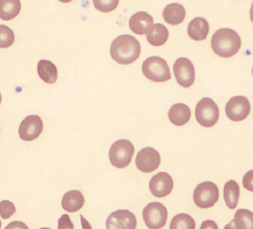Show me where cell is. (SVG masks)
I'll list each match as a JSON object with an SVG mask.
<instances>
[{"label": "cell", "instance_id": "obj_1", "mask_svg": "<svg viewBox=\"0 0 253 229\" xmlns=\"http://www.w3.org/2000/svg\"><path fill=\"white\" fill-rule=\"evenodd\" d=\"M140 53L141 46L138 40L129 35L120 36L111 43V58L120 64H131L139 58Z\"/></svg>", "mask_w": 253, "mask_h": 229}, {"label": "cell", "instance_id": "obj_2", "mask_svg": "<svg viewBox=\"0 0 253 229\" xmlns=\"http://www.w3.org/2000/svg\"><path fill=\"white\" fill-rule=\"evenodd\" d=\"M241 46V37L237 32L230 28H221L211 37V48L221 57H232L239 52Z\"/></svg>", "mask_w": 253, "mask_h": 229}, {"label": "cell", "instance_id": "obj_3", "mask_svg": "<svg viewBox=\"0 0 253 229\" xmlns=\"http://www.w3.org/2000/svg\"><path fill=\"white\" fill-rule=\"evenodd\" d=\"M142 73L146 78L154 82H166L171 79L170 69L163 58L152 56L144 61Z\"/></svg>", "mask_w": 253, "mask_h": 229}, {"label": "cell", "instance_id": "obj_4", "mask_svg": "<svg viewBox=\"0 0 253 229\" xmlns=\"http://www.w3.org/2000/svg\"><path fill=\"white\" fill-rule=\"evenodd\" d=\"M135 153V147L130 141L121 139L111 146L109 157L113 166L123 169L129 165Z\"/></svg>", "mask_w": 253, "mask_h": 229}, {"label": "cell", "instance_id": "obj_5", "mask_svg": "<svg viewBox=\"0 0 253 229\" xmlns=\"http://www.w3.org/2000/svg\"><path fill=\"white\" fill-rule=\"evenodd\" d=\"M195 117L204 127H211L220 117V111L216 103L210 98L201 99L195 108Z\"/></svg>", "mask_w": 253, "mask_h": 229}, {"label": "cell", "instance_id": "obj_6", "mask_svg": "<svg viewBox=\"0 0 253 229\" xmlns=\"http://www.w3.org/2000/svg\"><path fill=\"white\" fill-rule=\"evenodd\" d=\"M219 189L215 183L205 182L195 188L194 201L198 208H211L219 200Z\"/></svg>", "mask_w": 253, "mask_h": 229}, {"label": "cell", "instance_id": "obj_7", "mask_svg": "<svg viewBox=\"0 0 253 229\" xmlns=\"http://www.w3.org/2000/svg\"><path fill=\"white\" fill-rule=\"evenodd\" d=\"M169 212L163 204L151 202L143 210V219L149 229H161L167 224Z\"/></svg>", "mask_w": 253, "mask_h": 229}, {"label": "cell", "instance_id": "obj_8", "mask_svg": "<svg viewBox=\"0 0 253 229\" xmlns=\"http://www.w3.org/2000/svg\"><path fill=\"white\" fill-rule=\"evenodd\" d=\"M174 76L177 83L184 88H190L195 80V69L194 64L187 58H179L173 66Z\"/></svg>", "mask_w": 253, "mask_h": 229}, {"label": "cell", "instance_id": "obj_9", "mask_svg": "<svg viewBox=\"0 0 253 229\" xmlns=\"http://www.w3.org/2000/svg\"><path fill=\"white\" fill-rule=\"evenodd\" d=\"M252 110L251 103L246 97L236 96L227 102L225 112L229 119L239 122L246 119Z\"/></svg>", "mask_w": 253, "mask_h": 229}, {"label": "cell", "instance_id": "obj_10", "mask_svg": "<svg viewBox=\"0 0 253 229\" xmlns=\"http://www.w3.org/2000/svg\"><path fill=\"white\" fill-rule=\"evenodd\" d=\"M106 228L107 229H136V216L127 209L117 210L108 217Z\"/></svg>", "mask_w": 253, "mask_h": 229}, {"label": "cell", "instance_id": "obj_11", "mask_svg": "<svg viewBox=\"0 0 253 229\" xmlns=\"http://www.w3.org/2000/svg\"><path fill=\"white\" fill-rule=\"evenodd\" d=\"M43 130V123L39 115L31 114L23 120L18 133L22 140L31 142L37 139Z\"/></svg>", "mask_w": 253, "mask_h": 229}, {"label": "cell", "instance_id": "obj_12", "mask_svg": "<svg viewBox=\"0 0 253 229\" xmlns=\"http://www.w3.org/2000/svg\"><path fill=\"white\" fill-rule=\"evenodd\" d=\"M161 162L160 154L152 147L143 148L137 153L136 157V166L140 172H152L158 170Z\"/></svg>", "mask_w": 253, "mask_h": 229}, {"label": "cell", "instance_id": "obj_13", "mask_svg": "<svg viewBox=\"0 0 253 229\" xmlns=\"http://www.w3.org/2000/svg\"><path fill=\"white\" fill-rule=\"evenodd\" d=\"M174 181L167 172H161L151 178L149 182V190L155 197L165 198L172 192Z\"/></svg>", "mask_w": 253, "mask_h": 229}, {"label": "cell", "instance_id": "obj_14", "mask_svg": "<svg viewBox=\"0 0 253 229\" xmlns=\"http://www.w3.org/2000/svg\"><path fill=\"white\" fill-rule=\"evenodd\" d=\"M154 25V19L147 12H137L130 17L128 26L134 34L143 36Z\"/></svg>", "mask_w": 253, "mask_h": 229}, {"label": "cell", "instance_id": "obj_15", "mask_svg": "<svg viewBox=\"0 0 253 229\" xmlns=\"http://www.w3.org/2000/svg\"><path fill=\"white\" fill-rule=\"evenodd\" d=\"M210 31L209 23L206 18L195 17L190 22L187 28V34L191 39L195 41H204L206 40Z\"/></svg>", "mask_w": 253, "mask_h": 229}, {"label": "cell", "instance_id": "obj_16", "mask_svg": "<svg viewBox=\"0 0 253 229\" xmlns=\"http://www.w3.org/2000/svg\"><path fill=\"white\" fill-rule=\"evenodd\" d=\"M85 203L84 194L80 191H70L62 198V208L69 213H74L84 208Z\"/></svg>", "mask_w": 253, "mask_h": 229}, {"label": "cell", "instance_id": "obj_17", "mask_svg": "<svg viewBox=\"0 0 253 229\" xmlns=\"http://www.w3.org/2000/svg\"><path fill=\"white\" fill-rule=\"evenodd\" d=\"M169 118L173 125L177 126L185 125L191 118L189 107L183 103L173 105L169 110Z\"/></svg>", "mask_w": 253, "mask_h": 229}, {"label": "cell", "instance_id": "obj_18", "mask_svg": "<svg viewBox=\"0 0 253 229\" xmlns=\"http://www.w3.org/2000/svg\"><path fill=\"white\" fill-rule=\"evenodd\" d=\"M164 20L171 26H177L185 20V7L178 3L169 4L163 11Z\"/></svg>", "mask_w": 253, "mask_h": 229}, {"label": "cell", "instance_id": "obj_19", "mask_svg": "<svg viewBox=\"0 0 253 229\" xmlns=\"http://www.w3.org/2000/svg\"><path fill=\"white\" fill-rule=\"evenodd\" d=\"M37 73L45 83L53 84L58 78V71L54 63L47 60H40L37 64Z\"/></svg>", "mask_w": 253, "mask_h": 229}, {"label": "cell", "instance_id": "obj_20", "mask_svg": "<svg viewBox=\"0 0 253 229\" xmlns=\"http://www.w3.org/2000/svg\"><path fill=\"white\" fill-rule=\"evenodd\" d=\"M168 28L162 24H154L147 32V40L153 46H161L169 39Z\"/></svg>", "mask_w": 253, "mask_h": 229}, {"label": "cell", "instance_id": "obj_21", "mask_svg": "<svg viewBox=\"0 0 253 229\" xmlns=\"http://www.w3.org/2000/svg\"><path fill=\"white\" fill-rule=\"evenodd\" d=\"M21 2L18 0H0V19L9 21L18 16Z\"/></svg>", "mask_w": 253, "mask_h": 229}, {"label": "cell", "instance_id": "obj_22", "mask_svg": "<svg viewBox=\"0 0 253 229\" xmlns=\"http://www.w3.org/2000/svg\"><path fill=\"white\" fill-rule=\"evenodd\" d=\"M223 198L228 208L231 209L237 208L240 198V186L235 181L231 180L225 183L223 188Z\"/></svg>", "mask_w": 253, "mask_h": 229}, {"label": "cell", "instance_id": "obj_23", "mask_svg": "<svg viewBox=\"0 0 253 229\" xmlns=\"http://www.w3.org/2000/svg\"><path fill=\"white\" fill-rule=\"evenodd\" d=\"M232 221L236 229H253V214L248 209H238Z\"/></svg>", "mask_w": 253, "mask_h": 229}, {"label": "cell", "instance_id": "obj_24", "mask_svg": "<svg viewBox=\"0 0 253 229\" xmlns=\"http://www.w3.org/2000/svg\"><path fill=\"white\" fill-rule=\"evenodd\" d=\"M169 229H195V221L188 214H178L174 216Z\"/></svg>", "mask_w": 253, "mask_h": 229}, {"label": "cell", "instance_id": "obj_25", "mask_svg": "<svg viewBox=\"0 0 253 229\" xmlns=\"http://www.w3.org/2000/svg\"><path fill=\"white\" fill-rule=\"evenodd\" d=\"M15 42V34L13 30L4 25H0V48L10 47Z\"/></svg>", "mask_w": 253, "mask_h": 229}, {"label": "cell", "instance_id": "obj_26", "mask_svg": "<svg viewBox=\"0 0 253 229\" xmlns=\"http://www.w3.org/2000/svg\"><path fill=\"white\" fill-rule=\"evenodd\" d=\"M16 206L9 200L0 201V217L3 219H10L16 213Z\"/></svg>", "mask_w": 253, "mask_h": 229}, {"label": "cell", "instance_id": "obj_27", "mask_svg": "<svg viewBox=\"0 0 253 229\" xmlns=\"http://www.w3.org/2000/svg\"><path fill=\"white\" fill-rule=\"evenodd\" d=\"M93 4H94L95 8L100 11V12H103V13H109L111 11L115 10L117 8V6L119 5V1H93Z\"/></svg>", "mask_w": 253, "mask_h": 229}, {"label": "cell", "instance_id": "obj_28", "mask_svg": "<svg viewBox=\"0 0 253 229\" xmlns=\"http://www.w3.org/2000/svg\"><path fill=\"white\" fill-rule=\"evenodd\" d=\"M58 229H74V223L67 214H63L59 219Z\"/></svg>", "mask_w": 253, "mask_h": 229}, {"label": "cell", "instance_id": "obj_29", "mask_svg": "<svg viewBox=\"0 0 253 229\" xmlns=\"http://www.w3.org/2000/svg\"><path fill=\"white\" fill-rule=\"evenodd\" d=\"M5 229H29L27 225L21 221H13L5 227Z\"/></svg>", "mask_w": 253, "mask_h": 229}, {"label": "cell", "instance_id": "obj_30", "mask_svg": "<svg viewBox=\"0 0 253 229\" xmlns=\"http://www.w3.org/2000/svg\"><path fill=\"white\" fill-rule=\"evenodd\" d=\"M200 229H219L213 220H206L201 225Z\"/></svg>", "mask_w": 253, "mask_h": 229}, {"label": "cell", "instance_id": "obj_31", "mask_svg": "<svg viewBox=\"0 0 253 229\" xmlns=\"http://www.w3.org/2000/svg\"><path fill=\"white\" fill-rule=\"evenodd\" d=\"M80 219H81V223H82V227H83V229H92V228H91V226H90V223L88 222V220L85 219L83 215H81Z\"/></svg>", "mask_w": 253, "mask_h": 229}, {"label": "cell", "instance_id": "obj_32", "mask_svg": "<svg viewBox=\"0 0 253 229\" xmlns=\"http://www.w3.org/2000/svg\"><path fill=\"white\" fill-rule=\"evenodd\" d=\"M223 229H235V226L233 224V221H231L229 224L225 226V228Z\"/></svg>", "mask_w": 253, "mask_h": 229}, {"label": "cell", "instance_id": "obj_33", "mask_svg": "<svg viewBox=\"0 0 253 229\" xmlns=\"http://www.w3.org/2000/svg\"><path fill=\"white\" fill-rule=\"evenodd\" d=\"M1 101H2V96H1V93H0V104H1Z\"/></svg>", "mask_w": 253, "mask_h": 229}, {"label": "cell", "instance_id": "obj_34", "mask_svg": "<svg viewBox=\"0 0 253 229\" xmlns=\"http://www.w3.org/2000/svg\"><path fill=\"white\" fill-rule=\"evenodd\" d=\"M1 227H2V222H1V220H0V229H1Z\"/></svg>", "mask_w": 253, "mask_h": 229}, {"label": "cell", "instance_id": "obj_35", "mask_svg": "<svg viewBox=\"0 0 253 229\" xmlns=\"http://www.w3.org/2000/svg\"><path fill=\"white\" fill-rule=\"evenodd\" d=\"M49 229V228H42V229Z\"/></svg>", "mask_w": 253, "mask_h": 229}]
</instances>
